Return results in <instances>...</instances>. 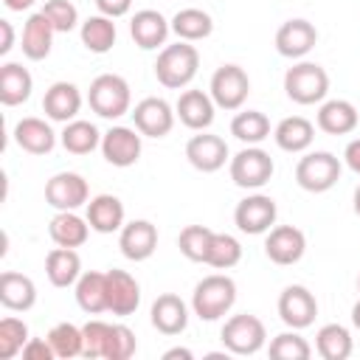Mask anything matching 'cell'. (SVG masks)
Masks as SVG:
<instances>
[{"label":"cell","instance_id":"34","mask_svg":"<svg viewBox=\"0 0 360 360\" xmlns=\"http://www.w3.org/2000/svg\"><path fill=\"white\" fill-rule=\"evenodd\" d=\"M172 31L186 42H197L214 31V20L202 8H180L172 17Z\"/></svg>","mask_w":360,"mask_h":360},{"label":"cell","instance_id":"14","mask_svg":"<svg viewBox=\"0 0 360 360\" xmlns=\"http://www.w3.org/2000/svg\"><path fill=\"white\" fill-rule=\"evenodd\" d=\"M304 250H307V236L295 225L270 228V233L264 239V253L276 264H295V262H301Z\"/></svg>","mask_w":360,"mask_h":360},{"label":"cell","instance_id":"46","mask_svg":"<svg viewBox=\"0 0 360 360\" xmlns=\"http://www.w3.org/2000/svg\"><path fill=\"white\" fill-rule=\"evenodd\" d=\"M22 357H28V360H51V357H56V354H53V346H51L48 340L31 338V340L22 346Z\"/></svg>","mask_w":360,"mask_h":360},{"label":"cell","instance_id":"42","mask_svg":"<svg viewBox=\"0 0 360 360\" xmlns=\"http://www.w3.org/2000/svg\"><path fill=\"white\" fill-rule=\"evenodd\" d=\"M312 349L309 343L292 329V332H281L270 340V357L276 360H309Z\"/></svg>","mask_w":360,"mask_h":360},{"label":"cell","instance_id":"18","mask_svg":"<svg viewBox=\"0 0 360 360\" xmlns=\"http://www.w3.org/2000/svg\"><path fill=\"white\" fill-rule=\"evenodd\" d=\"M141 304V287L127 270H107V309L112 315H132Z\"/></svg>","mask_w":360,"mask_h":360},{"label":"cell","instance_id":"45","mask_svg":"<svg viewBox=\"0 0 360 360\" xmlns=\"http://www.w3.org/2000/svg\"><path fill=\"white\" fill-rule=\"evenodd\" d=\"M82 335H84V357H104V349H107V335H110V323L104 321H87L82 326Z\"/></svg>","mask_w":360,"mask_h":360},{"label":"cell","instance_id":"50","mask_svg":"<svg viewBox=\"0 0 360 360\" xmlns=\"http://www.w3.org/2000/svg\"><path fill=\"white\" fill-rule=\"evenodd\" d=\"M3 3H6L8 11H25V8L34 6V0H3Z\"/></svg>","mask_w":360,"mask_h":360},{"label":"cell","instance_id":"29","mask_svg":"<svg viewBox=\"0 0 360 360\" xmlns=\"http://www.w3.org/2000/svg\"><path fill=\"white\" fill-rule=\"evenodd\" d=\"M318 127L326 135H349L357 127V110L352 101L343 98H332L326 104H321L318 110Z\"/></svg>","mask_w":360,"mask_h":360},{"label":"cell","instance_id":"1","mask_svg":"<svg viewBox=\"0 0 360 360\" xmlns=\"http://www.w3.org/2000/svg\"><path fill=\"white\" fill-rule=\"evenodd\" d=\"M200 68V53L194 45H188L186 39H180L177 45H166L155 62V76L163 87L169 90H180L186 87Z\"/></svg>","mask_w":360,"mask_h":360},{"label":"cell","instance_id":"5","mask_svg":"<svg viewBox=\"0 0 360 360\" xmlns=\"http://www.w3.org/2000/svg\"><path fill=\"white\" fill-rule=\"evenodd\" d=\"M340 180V160L332 152H309L295 166V183L304 191L323 194Z\"/></svg>","mask_w":360,"mask_h":360},{"label":"cell","instance_id":"19","mask_svg":"<svg viewBox=\"0 0 360 360\" xmlns=\"http://www.w3.org/2000/svg\"><path fill=\"white\" fill-rule=\"evenodd\" d=\"M42 110L51 121H73L76 112L82 110V93L73 82H53L48 90H45V98H42Z\"/></svg>","mask_w":360,"mask_h":360},{"label":"cell","instance_id":"8","mask_svg":"<svg viewBox=\"0 0 360 360\" xmlns=\"http://www.w3.org/2000/svg\"><path fill=\"white\" fill-rule=\"evenodd\" d=\"M250 93V79L239 65H222L211 76V98L222 110H239Z\"/></svg>","mask_w":360,"mask_h":360},{"label":"cell","instance_id":"23","mask_svg":"<svg viewBox=\"0 0 360 360\" xmlns=\"http://www.w3.org/2000/svg\"><path fill=\"white\" fill-rule=\"evenodd\" d=\"M14 141L28 155H48L56 146V132L42 118H22L14 127Z\"/></svg>","mask_w":360,"mask_h":360},{"label":"cell","instance_id":"44","mask_svg":"<svg viewBox=\"0 0 360 360\" xmlns=\"http://www.w3.org/2000/svg\"><path fill=\"white\" fill-rule=\"evenodd\" d=\"M42 14L51 20V25H53L56 34H68L79 22V11H76V6L70 0H45Z\"/></svg>","mask_w":360,"mask_h":360},{"label":"cell","instance_id":"13","mask_svg":"<svg viewBox=\"0 0 360 360\" xmlns=\"http://www.w3.org/2000/svg\"><path fill=\"white\" fill-rule=\"evenodd\" d=\"M101 155L110 166L127 169L141 158V135L129 127H110L101 135Z\"/></svg>","mask_w":360,"mask_h":360},{"label":"cell","instance_id":"54","mask_svg":"<svg viewBox=\"0 0 360 360\" xmlns=\"http://www.w3.org/2000/svg\"><path fill=\"white\" fill-rule=\"evenodd\" d=\"M357 287H360V278H357Z\"/></svg>","mask_w":360,"mask_h":360},{"label":"cell","instance_id":"47","mask_svg":"<svg viewBox=\"0 0 360 360\" xmlns=\"http://www.w3.org/2000/svg\"><path fill=\"white\" fill-rule=\"evenodd\" d=\"M129 6H132V0H96L98 14H104V17H110V20L124 17V14L129 11Z\"/></svg>","mask_w":360,"mask_h":360},{"label":"cell","instance_id":"24","mask_svg":"<svg viewBox=\"0 0 360 360\" xmlns=\"http://www.w3.org/2000/svg\"><path fill=\"white\" fill-rule=\"evenodd\" d=\"M0 304L6 309H14V312H25L37 304V287L28 276L22 273H14V270H6L0 276Z\"/></svg>","mask_w":360,"mask_h":360},{"label":"cell","instance_id":"36","mask_svg":"<svg viewBox=\"0 0 360 360\" xmlns=\"http://www.w3.org/2000/svg\"><path fill=\"white\" fill-rule=\"evenodd\" d=\"M231 135L239 138V141L248 143V146H256V143H262V141L270 135V121H267V115L259 112V110L236 112L233 121H231Z\"/></svg>","mask_w":360,"mask_h":360},{"label":"cell","instance_id":"33","mask_svg":"<svg viewBox=\"0 0 360 360\" xmlns=\"http://www.w3.org/2000/svg\"><path fill=\"white\" fill-rule=\"evenodd\" d=\"M315 349L323 360H346L352 354V335L340 323H326L315 335Z\"/></svg>","mask_w":360,"mask_h":360},{"label":"cell","instance_id":"15","mask_svg":"<svg viewBox=\"0 0 360 360\" xmlns=\"http://www.w3.org/2000/svg\"><path fill=\"white\" fill-rule=\"evenodd\" d=\"M318 42V31L309 20H287L278 31H276V51L287 59H301L307 56Z\"/></svg>","mask_w":360,"mask_h":360},{"label":"cell","instance_id":"11","mask_svg":"<svg viewBox=\"0 0 360 360\" xmlns=\"http://www.w3.org/2000/svg\"><path fill=\"white\" fill-rule=\"evenodd\" d=\"M318 315V301L304 284H290L278 295V318L290 329H307Z\"/></svg>","mask_w":360,"mask_h":360},{"label":"cell","instance_id":"12","mask_svg":"<svg viewBox=\"0 0 360 360\" xmlns=\"http://www.w3.org/2000/svg\"><path fill=\"white\" fill-rule=\"evenodd\" d=\"M132 121H135V129L141 135H146V138H163L174 127V110L169 107V101H163L158 96H149V98H143V101L135 104Z\"/></svg>","mask_w":360,"mask_h":360},{"label":"cell","instance_id":"51","mask_svg":"<svg viewBox=\"0 0 360 360\" xmlns=\"http://www.w3.org/2000/svg\"><path fill=\"white\" fill-rule=\"evenodd\" d=\"M174 357H183V360H191V352L188 349H169L163 354V360H174Z\"/></svg>","mask_w":360,"mask_h":360},{"label":"cell","instance_id":"43","mask_svg":"<svg viewBox=\"0 0 360 360\" xmlns=\"http://www.w3.org/2000/svg\"><path fill=\"white\" fill-rule=\"evenodd\" d=\"M135 332L124 323H110V335H107V349L104 357L107 360H129L135 354Z\"/></svg>","mask_w":360,"mask_h":360},{"label":"cell","instance_id":"25","mask_svg":"<svg viewBox=\"0 0 360 360\" xmlns=\"http://www.w3.org/2000/svg\"><path fill=\"white\" fill-rule=\"evenodd\" d=\"M53 25L51 20L37 11L25 20V28H22V53L31 59V62H39L51 53V45H53Z\"/></svg>","mask_w":360,"mask_h":360},{"label":"cell","instance_id":"2","mask_svg":"<svg viewBox=\"0 0 360 360\" xmlns=\"http://www.w3.org/2000/svg\"><path fill=\"white\" fill-rule=\"evenodd\" d=\"M236 301V284L233 278L222 276V273H214V276H205L197 287H194V295H191V309L200 321H217L222 318Z\"/></svg>","mask_w":360,"mask_h":360},{"label":"cell","instance_id":"28","mask_svg":"<svg viewBox=\"0 0 360 360\" xmlns=\"http://www.w3.org/2000/svg\"><path fill=\"white\" fill-rule=\"evenodd\" d=\"M31 90H34V79L22 65L6 62L0 68V101L6 107H17V104L28 101Z\"/></svg>","mask_w":360,"mask_h":360},{"label":"cell","instance_id":"4","mask_svg":"<svg viewBox=\"0 0 360 360\" xmlns=\"http://www.w3.org/2000/svg\"><path fill=\"white\" fill-rule=\"evenodd\" d=\"M284 90L295 104H318L329 93V76L315 62H298L284 73Z\"/></svg>","mask_w":360,"mask_h":360},{"label":"cell","instance_id":"48","mask_svg":"<svg viewBox=\"0 0 360 360\" xmlns=\"http://www.w3.org/2000/svg\"><path fill=\"white\" fill-rule=\"evenodd\" d=\"M343 160H346V166H349L354 174H360V138L349 141V146H346V152H343Z\"/></svg>","mask_w":360,"mask_h":360},{"label":"cell","instance_id":"31","mask_svg":"<svg viewBox=\"0 0 360 360\" xmlns=\"http://www.w3.org/2000/svg\"><path fill=\"white\" fill-rule=\"evenodd\" d=\"M76 304L87 315L104 312L107 309V273H98V270L82 273L76 281Z\"/></svg>","mask_w":360,"mask_h":360},{"label":"cell","instance_id":"35","mask_svg":"<svg viewBox=\"0 0 360 360\" xmlns=\"http://www.w3.org/2000/svg\"><path fill=\"white\" fill-rule=\"evenodd\" d=\"M82 45L90 53H107L115 45V22L104 14L87 17L82 22Z\"/></svg>","mask_w":360,"mask_h":360},{"label":"cell","instance_id":"3","mask_svg":"<svg viewBox=\"0 0 360 360\" xmlns=\"http://www.w3.org/2000/svg\"><path fill=\"white\" fill-rule=\"evenodd\" d=\"M129 84L124 76L118 73H101L93 79L90 93H87V104L96 115L101 118H121L124 112H129Z\"/></svg>","mask_w":360,"mask_h":360},{"label":"cell","instance_id":"41","mask_svg":"<svg viewBox=\"0 0 360 360\" xmlns=\"http://www.w3.org/2000/svg\"><path fill=\"white\" fill-rule=\"evenodd\" d=\"M28 326L20 318H3L0 321V357L11 360L17 352H22V346L28 343Z\"/></svg>","mask_w":360,"mask_h":360},{"label":"cell","instance_id":"40","mask_svg":"<svg viewBox=\"0 0 360 360\" xmlns=\"http://www.w3.org/2000/svg\"><path fill=\"white\" fill-rule=\"evenodd\" d=\"M211 228L205 225H186L177 236V245H180V253L191 262H205V253H208V242H211Z\"/></svg>","mask_w":360,"mask_h":360},{"label":"cell","instance_id":"22","mask_svg":"<svg viewBox=\"0 0 360 360\" xmlns=\"http://www.w3.org/2000/svg\"><path fill=\"white\" fill-rule=\"evenodd\" d=\"M214 107H217L214 98L205 96L202 90H186L180 93L174 112L188 129H208L214 124Z\"/></svg>","mask_w":360,"mask_h":360},{"label":"cell","instance_id":"16","mask_svg":"<svg viewBox=\"0 0 360 360\" xmlns=\"http://www.w3.org/2000/svg\"><path fill=\"white\" fill-rule=\"evenodd\" d=\"M186 158H188V163L197 172L211 174V172H217V169L225 166V160H228V143L219 135L202 132V135H194L186 143Z\"/></svg>","mask_w":360,"mask_h":360},{"label":"cell","instance_id":"53","mask_svg":"<svg viewBox=\"0 0 360 360\" xmlns=\"http://www.w3.org/2000/svg\"><path fill=\"white\" fill-rule=\"evenodd\" d=\"M354 214L360 217V186L354 188Z\"/></svg>","mask_w":360,"mask_h":360},{"label":"cell","instance_id":"38","mask_svg":"<svg viewBox=\"0 0 360 360\" xmlns=\"http://www.w3.org/2000/svg\"><path fill=\"white\" fill-rule=\"evenodd\" d=\"M242 259V245L236 236L231 233H211V242H208V253H205V264L217 267V270H231L236 267Z\"/></svg>","mask_w":360,"mask_h":360},{"label":"cell","instance_id":"26","mask_svg":"<svg viewBox=\"0 0 360 360\" xmlns=\"http://www.w3.org/2000/svg\"><path fill=\"white\" fill-rule=\"evenodd\" d=\"M87 222L98 233H112L124 228V202L115 194H98L87 202Z\"/></svg>","mask_w":360,"mask_h":360},{"label":"cell","instance_id":"9","mask_svg":"<svg viewBox=\"0 0 360 360\" xmlns=\"http://www.w3.org/2000/svg\"><path fill=\"white\" fill-rule=\"evenodd\" d=\"M276 200L267 197V194H250L245 197L242 202H236V211H233V222L242 233H250V236H259L264 231H270V225L276 222Z\"/></svg>","mask_w":360,"mask_h":360},{"label":"cell","instance_id":"32","mask_svg":"<svg viewBox=\"0 0 360 360\" xmlns=\"http://www.w3.org/2000/svg\"><path fill=\"white\" fill-rule=\"evenodd\" d=\"M273 138H276L278 149H284V152H304V149H309V143L315 138V127L301 115H290V118L278 121Z\"/></svg>","mask_w":360,"mask_h":360},{"label":"cell","instance_id":"27","mask_svg":"<svg viewBox=\"0 0 360 360\" xmlns=\"http://www.w3.org/2000/svg\"><path fill=\"white\" fill-rule=\"evenodd\" d=\"M45 273H48V281L53 287H70L79 281L82 276V259L76 253V248H53L48 256H45Z\"/></svg>","mask_w":360,"mask_h":360},{"label":"cell","instance_id":"37","mask_svg":"<svg viewBox=\"0 0 360 360\" xmlns=\"http://www.w3.org/2000/svg\"><path fill=\"white\" fill-rule=\"evenodd\" d=\"M62 146L70 152V155H90L96 146H101V135L98 129L90 124V121H68L65 129H62Z\"/></svg>","mask_w":360,"mask_h":360},{"label":"cell","instance_id":"6","mask_svg":"<svg viewBox=\"0 0 360 360\" xmlns=\"http://www.w3.org/2000/svg\"><path fill=\"white\" fill-rule=\"evenodd\" d=\"M219 338H222V346L231 354H256L264 346L267 329L256 315L242 312V315H233V318L225 321Z\"/></svg>","mask_w":360,"mask_h":360},{"label":"cell","instance_id":"39","mask_svg":"<svg viewBox=\"0 0 360 360\" xmlns=\"http://www.w3.org/2000/svg\"><path fill=\"white\" fill-rule=\"evenodd\" d=\"M48 343L53 346V354L56 357H76L84 352V335L79 326L73 323H56L51 332H48Z\"/></svg>","mask_w":360,"mask_h":360},{"label":"cell","instance_id":"17","mask_svg":"<svg viewBox=\"0 0 360 360\" xmlns=\"http://www.w3.org/2000/svg\"><path fill=\"white\" fill-rule=\"evenodd\" d=\"M118 248L129 262H146L158 248V228L149 219H132L121 228Z\"/></svg>","mask_w":360,"mask_h":360},{"label":"cell","instance_id":"20","mask_svg":"<svg viewBox=\"0 0 360 360\" xmlns=\"http://www.w3.org/2000/svg\"><path fill=\"white\" fill-rule=\"evenodd\" d=\"M152 326L160 335H180L188 326V307L180 295L163 292L152 304Z\"/></svg>","mask_w":360,"mask_h":360},{"label":"cell","instance_id":"21","mask_svg":"<svg viewBox=\"0 0 360 360\" xmlns=\"http://www.w3.org/2000/svg\"><path fill=\"white\" fill-rule=\"evenodd\" d=\"M169 31H172V22H166V17L160 11H155V8L138 11L132 17V22H129V34H132L135 45L143 48V51H155L158 45H163Z\"/></svg>","mask_w":360,"mask_h":360},{"label":"cell","instance_id":"52","mask_svg":"<svg viewBox=\"0 0 360 360\" xmlns=\"http://www.w3.org/2000/svg\"><path fill=\"white\" fill-rule=\"evenodd\" d=\"M352 323H354V326L360 329V301H357V304L352 307Z\"/></svg>","mask_w":360,"mask_h":360},{"label":"cell","instance_id":"7","mask_svg":"<svg viewBox=\"0 0 360 360\" xmlns=\"http://www.w3.org/2000/svg\"><path fill=\"white\" fill-rule=\"evenodd\" d=\"M273 177V158L259 149L248 146L231 158V180L239 188H262Z\"/></svg>","mask_w":360,"mask_h":360},{"label":"cell","instance_id":"30","mask_svg":"<svg viewBox=\"0 0 360 360\" xmlns=\"http://www.w3.org/2000/svg\"><path fill=\"white\" fill-rule=\"evenodd\" d=\"M48 233L56 245L62 248H82L87 242V233H90V222L82 219L76 211H59L51 225H48Z\"/></svg>","mask_w":360,"mask_h":360},{"label":"cell","instance_id":"49","mask_svg":"<svg viewBox=\"0 0 360 360\" xmlns=\"http://www.w3.org/2000/svg\"><path fill=\"white\" fill-rule=\"evenodd\" d=\"M0 34H3V39H0V53L6 56V53L14 48V28H11L8 20H0Z\"/></svg>","mask_w":360,"mask_h":360},{"label":"cell","instance_id":"10","mask_svg":"<svg viewBox=\"0 0 360 360\" xmlns=\"http://www.w3.org/2000/svg\"><path fill=\"white\" fill-rule=\"evenodd\" d=\"M87 180L76 172H59L45 183V202L56 211H76L87 202Z\"/></svg>","mask_w":360,"mask_h":360}]
</instances>
